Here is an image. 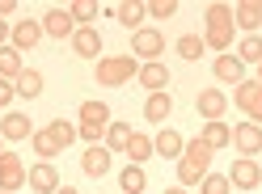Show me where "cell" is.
Wrapping results in <instances>:
<instances>
[{"instance_id":"cell-42","label":"cell","mask_w":262,"mask_h":194,"mask_svg":"<svg viewBox=\"0 0 262 194\" xmlns=\"http://www.w3.org/2000/svg\"><path fill=\"white\" fill-rule=\"evenodd\" d=\"M0 152H5V135H0Z\"/></svg>"},{"instance_id":"cell-27","label":"cell","mask_w":262,"mask_h":194,"mask_svg":"<svg viewBox=\"0 0 262 194\" xmlns=\"http://www.w3.org/2000/svg\"><path fill=\"white\" fill-rule=\"evenodd\" d=\"M241 63H254V68H258V63H262V34H245L241 42H237V51H233Z\"/></svg>"},{"instance_id":"cell-30","label":"cell","mask_w":262,"mask_h":194,"mask_svg":"<svg viewBox=\"0 0 262 194\" xmlns=\"http://www.w3.org/2000/svg\"><path fill=\"white\" fill-rule=\"evenodd\" d=\"M207 51V42H203V34H182V38H178V55H182L186 63H194V59H199Z\"/></svg>"},{"instance_id":"cell-40","label":"cell","mask_w":262,"mask_h":194,"mask_svg":"<svg viewBox=\"0 0 262 194\" xmlns=\"http://www.w3.org/2000/svg\"><path fill=\"white\" fill-rule=\"evenodd\" d=\"M165 194H190V190H182V186H169V190H165Z\"/></svg>"},{"instance_id":"cell-22","label":"cell","mask_w":262,"mask_h":194,"mask_svg":"<svg viewBox=\"0 0 262 194\" xmlns=\"http://www.w3.org/2000/svg\"><path fill=\"white\" fill-rule=\"evenodd\" d=\"M199 139L207 143L211 152H220V148H228V143H233V127H228V123H203Z\"/></svg>"},{"instance_id":"cell-10","label":"cell","mask_w":262,"mask_h":194,"mask_svg":"<svg viewBox=\"0 0 262 194\" xmlns=\"http://www.w3.org/2000/svg\"><path fill=\"white\" fill-rule=\"evenodd\" d=\"M42 38H47L42 34V21H17V26H13V34H9V46H17V51L26 55V51H34Z\"/></svg>"},{"instance_id":"cell-28","label":"cell","mask_w":262,"mask_h":194,"mask_svg":"<svg viewBox=\"0 0 262 194\" xmlns=\"http://www.w3.org/2000/svg\"><path fill=\"white\" fill-rule=\"evenodd\" d=\"M119 186H123V194H140L144 186H148V173H144V165H127V169L119 173Z\"/></svg>"},{"instance_id":"cell-37","label":"cell","mask_w":262,"mask_h":194,"mask_svg":"<svg viewBox=\"0 0 262 194\" xmlns=\"http://www.w3.org/2000/svg\"><path fill=\"white\" fill-rule=\"evenodd\" d=\"M17 13V0H0V17H13Z\"/></svg>"},{"instance_id":"cell-3","label":"cell","mask_w":262,"mask_h":194,"mask_svg":"<svg viewBox=\"0 0 262 194\" xmlns=\"http://www.w3.org/2000/svg\"><path fill=\"white\" fill-rule=\"evenodd\" d=\"M93 76L102 89H123V85H131V76H140V59L136 55H102Z\"/></svg>"},{"instance_id":"cell-31","label":"cell","mask_w":262,"mask_h":194,"mask_svg":"<svg viewBox=\"0 0 262 194\" xmlns=\"http://www.w3.org/2000/svg\"><path fill=\"white\" fill-rule=\"evenodd\" d=\"M47 131L55 135V143H59V148H72V143L80 139V131H76L72 123H63V118H55V123H47Z\"/></svg>"},{"instance_id":"cell-12","label":"cell","mask_w":262,"mask_h":194,"mask_svg":"<svg viewBox=\"0 0 262 194\" xmlns=\"http://www.w3.org/2000/svg\"><path fill=\"white\" fill-rule=\"evenodd\" d=\"M233 143L241 156H258L262 152V127L258 123H237L233 127Z\"/></svg>"},{"instance_id":"cell-23","label":"cell","mask_w":262,"mask_h":194,"mask_svg":"<svg viewBox=\"0 0 262 194\" xmlns=\"http://www.w3.org/2000/svg\"><path fill=\"white\" fill-rule=\"evenodd\" d=\"M42 85H47V80H42V72L38 68H26L17 80H13V89H17V97H26V102H34V97L42 93Z\"/></svg>"},{"instance_id":"cell-43","label":"cell","mask_w":262,"mask_h":194,"mask_svg":"<svg viewBox=\"0 0 262 194\" xmlns=\"http://www.w3.org/2000/svg\"><path fill=\"white\" fill-rule=\"evenodd\" d=\"M0 194H5V190H0Z\"/></svg>"},{"instance_id":"cell-41","label":"cell","mask_w":262,"mask_h":194,"mask_svg":"<svg viewBox=\"0 0 262 194\" xmlns=\"http://www.w3.org/2000/svg\"><path fill=\"white\" fill-rule=\"evenodd\" d=\"M254 80H258V85H262V63H258V76H254Z\"/></svg>"},{"instance_id":"cell-26","label":"cell","mask_w":262,"mask_h":194,"mask_svg":"<svg viewBox=\"0 0 262 194\" xmlns=\"http://www.w3.org/2000/svg\"><path fill=\"white\" fill-rule=\"evenodd\" d=\"M123 156H131V165H144V160L152 156V139L144 135V131H131V139H127V152Z\"/></svg>"},{"instance_id":"cell-14","label":"cell","mask_w":262,"mask_h":194,"mask_svg":"<svg viewBox=\"0 0 262 194\" xmlns=\"http://www.w3.org/2000/svg\"><path fill=\"white\" fill-rule=\"evenodd\" d=\"M186 148V139L173 131V127H161V131L152 135V156H165V160H178Z\"/></svg>"},{"instance_id":"cell-5","label":"cell","mask_w":262,"mask_h":194,"mask_svg":"<svg viewBox=\"0 0 262 194\" xmlns=\"http://www.w3.org/2000/svg\"><path fill=\"white\" fill-rule=\"evenodd\" d=\"M233 106H237L250 123H258V127H262V85H258L254 76H245L241 85L233 89Z\"/></svg>"},{"instance_id":"cell-6","label":"cell","mask_w":262,"mask_h":194,"mask_svg":"<svg viewBox=\"0 0 262 194\" xmlns=\"http://www.w3.org/2000/svg\"><path fill=\"white\" fill-rule=\"evenodd\" d=\"M131 55L144 59V63H157V55H165V34L152 30V26H140L131 34Z\"/></svg>"},{"instance_id":"cell-18","label":"cell","mask_w":262,"mask_h":194,"mask_svg":"<svg viewBox=\"0 0 262 194\" xmlns=\"http://www.w3.org/2000/svg\"><path fill=\"white\" fill-rule=\"evenodd\" d=\"M233 21H237V30H245V34H258V26H262V0H241V5L233 9Z\"/></svg>"},{"instance_id":"cell-9","label":"cell","mask_w":262,"mask_h":194,"mask_svg":"<svg viewBox=\"0 0 262 194\" xmlns=\"http://www.w3.org/2000/svg\"><path fill=\"white\" fill-rule=\"evenodd\" d=\"M26 186L34 190V194H55L63 182H59V169L51 165V160H38V165L30 169V182H26Z\"/></svg>"},{"instance_id":"cell-29","label":"cell","mask_w":262,"mask_h":194,"mask_svg":"<svg viewBox=\"0 0 262 194\" xmlns=\"http://www.w3.org/2000/svg\"><path fill=\"white\" fill-rule=\"evenodd\" d=\"M30 143H34V152L42 156V160H55L63 148H59V143H55V135L51 131H47V127H42V131H34V135H30Z\"/></svg>"},{"instance_id":"cell-11","label":"cell","mask_w":262,"mask_h":194,"mask_svg":"<svg viewBox=\"0 0 262 194\" xmlns=\"http://www.w3.org/2000/svg\"><path fill=\"white\" fill-rule=\"evenodd\" d=\"M110 148L106 143H89L85 148V156H80V173H89V177H106L110 173Z\"/></svg>"},{"instance_id":"cell-35","label":"cell","mask_w":262,"mask_h":194,"mask_svg":"<svg viewBox=\"0 0 262 194\" xmlns=\"http://www.w3.org/2000/svg\"><path fill=\"white\" fill-rule=\"evenodd\" d=\"M173 13H178V0H148V17L165 21V17H173Z\"/></svg>"},{"instance_id":"cell-21","label":"cell","mask_w":262,"mask_h":194,"mask_svg":"<svg viewBox=\"0 0 262 194\" xmlns=\"http://www.w3.org/2000/svg\"><path fill=\"white\" fill-rule=\"evenodd\" d=\"M169 114H173V97H169V93H148V102H144V118L165 127Z\"/></svg>"},{"instance_id":"cell-13","label":"cell","mask_w":262,"mask_h":194,"mask_svg":"<svg viewBox=\"0 0 262 194\" xmlns=\"http://www.w3.org/2000/svg\"><path fill=\"white\" fill-rule=\"evenodd\" d=\"M72 51H76L80 59H97V55H102V34H97V26H76Z\"/></svg>"},{"instance_id":"cell-34","label":"cell","mask_w":262,"mask_h":194,"mask_svg":"<svg viewBox=\"0 0 262 194\" xmlns=\"http://www.w3.org/2000/svg\"><path fill=\"white\" fill-rule=\"evenodd\" d=\"M233 186H228V177L224 173H207L203 182H199V194H228Z\"/></svg>"},{"instance_id":"cell-16","label":"cell","mask_w":262,"mask_h":194,"mask_svg":"<svg viewBox=\"0 0 262 194\" xmlns=\"http://www.w3.org/2000/svg\"><path fill=\"white\" fill-rule=\"evenodd\" d=\"M194 106H199V114H203L207 123H220L224 110H228V97H224L220 89H199V102H194Z\"/></svg>"},{"instance_id":"cell-32","label":"cell","mask_w":262,"mask_h":194,"mask_svg":"<svg viewBox=\"0 0 262 194\" xmlns=\"http://www.w3.org/2000/svg\"><path fill=\"white\" fill-rule=\"evenodd\" d=\"M127 139H131V127L127 123H110L106 127V148L110 152H127Z\"/></svg>"},{"instance_id":"cell-7","label":"cell","mask_w":262,"mask_h":194,"mask_svg":"<svg viewBox=\"0 0 262 194\" xmlns=\"http://www.w3.org/2000/svg\"><path fill=\"white\" fill-rule=\"evenodd\" d=\"M224 177H228V186H233V190H258L262 186V165H258L254 156H237L233 169H228Z\"/></svg>"},{"instance_id":"cell-19","label":"cell","mask_w":262,"mask_h":194,"mask_svg":"<svg viewBox=\"0 0 262 194\" xmlns=\"http://www.w3.org/2000/svg\"><path fill=\"white\" fill-rule=\"evenodd\" d=\"M211 72H216V80H224V85H241L245 80V63L237 55H216V63H211Z\"/></svg>"},{"instance_id":"cell-36","label":"cell","mask_w":262,"mask_h":194,"mask_svg":"<svg viewBox=\"0 0 262 194\" xmlns=\"http://www.w3.org/2000/svg\"><path fill=\"white\" fill-rule=\"evenodd\" d=\"M17 97V89H13V80H5L0 76V110H9V102Z\"/></svg>"},{"instance_id":"cell-33","label":"cell","mask_w":262,"mask_h":194,"mask_svg":"<svg viewBox=\"0 0 262 194\" xmlns=\"http://www.w3.org/2000/svg\"><path fill=\"white\" fill-rule=\"evenodd\" d=\"M68 13H72L76 26H89L97 17V5H93V0H76V5H68Z\"/></svg>"},{"instance_id":"cell-17","label":"cell","mask_w":262,"mask_h":194,"mask_svg":"<svg viewBox=\"0 0 262 194\" xmlns=\"http://www.w3.org/2000/svg\"><path fill=\"white\" fill-rule=\"evenodd\" d=\"M136 80H140L148 93H165V89H169V68H165L161 59H157V63H140V76H136Z\"/></svg>"},{"instance_id":"cell-1","label":"cell","mask_w":262,"mask_h":194,"mask_svg":"<svg viewBox=\"0 0 262 194\" xmlns=\"http://www.w3.org/2000/svg\"><path fill=\"white\" fill-rule=\"evenodd\" d=\"M233 30H237V21H233V5L211 0L207 13H203V42H207V51L228 55V51H233Z\"/></svg>"},{"instance_id":"cell-8","label":"cell","mask_w":262,"mask_h":194,"mask_svg":"<svg viewBox=\"0 0 262 194\" xmlns=\"http://www.w3.org/2000/svg\"><path fill=\"white\" fill-rule=\"evenodd\" d=\"M30 182V169H26V160L17 152H0V190L13 194V190H21Z\"/></svg>"},{"instance_id":"cell-24","label":"cell","mask_w":262,"mask_h":194,"mask_svg":"<svg viewBox=\"0 0 262 194\" xmlns=\"http://www.w3.org/2000/svg\"><path fill=\"white\" fill-rule=\"evenodd\" d=\"M114 17H119V26H136L140 30V21L148 17V5H144V0H131V5H114Z\"/></svg>"},{"instance_id":"cell-2","label":"cell","mask_w":262,"mask_h":194,"mask_svg":"<svg viewBox=\"0 0 262 194\" xmlns=\"http://www.w3.org/2000/svg\"><path fill=\"white\" fill-rule=\"evenodd\" d=\"M211 156H216V152H211L199 135L186 139L182 156H178V186H182V190H186V186H199L203 177L211 173Z\"/></svg>"},{"instance_id":"cell-4","label":"cell","mask_w":262,"mask_h":194,"mask_svg":"<svg viewBox=\"0 0 262 194\" xmlns=\"http://www.w3.org/2000/svg\"><path fill=\"white\" fill-rule=\"evenodd\" d=\"M106 127H110V106L106 102H80V123H76L80 139L85 143H102Z\"/></svg>"},{"instance_id":"cell-25","label":"cell","mask_w":262,"mask_h":194,"mask_svg":"<svg viewBox=\"0 0 262 194\" xmlns=\"http://www.w3.org/2000/svg\"><path fill=\"white\" fill-rule=\"evenodd\" d=\"M21 72H26L21 51H17V46H0V76H5V80H17Z\"/></svg>"},{"instance_id":"cell-20","label":"cell","mask_w":262,"mask_h":194,"mask_svg":"<svg viewBox=\"0 0 262 194\" xmlns=\"http://www.w3.org/2000/svg\"><path fill=\"white\" fill-rule=\"evenodd\" d=\"M0 135H5V139H30V135H34L30 114H21V110H9V114L0 118Z\"/></svg>"},{"instance_id":"cell-39","label":"cell","mask_w":262,"mask_h":194,"mask_svg":"<svg viewBox=\"0 0 262 194\" xmlns=\"http://www.w3.org/2000/svg\"><path fill=\"white\" fill-rule=\"evenodd\" d=\"M55 194H80V190H72V186H59V190H55Z\"/></svg>"},{"instance_id":"cell-15","label":"cell","mask_w":262,"mask_h":194,"mask_svg":"<svg viewBox=\"0 0 262 194\" xmlns=\"http://www.w3.org/2000/svg\"><path fill=\"white\" fill-rule=\"evenodd\" d=\"M42 34H47V38H72V34H76L72 13H68V9H51V13L42 17Z\"/></svg>"},{"instance_id":"cell-38","label":"cell","mask_w":262,"mask_h":194,"mask_svg":"<svg viewBox=\"0 0 262 194\" xmlns=\"http://www.w3.org/2000/svg\"><path fill=\"white\" fill-rule=\"evenodd\" d=\"M9 34H13V26H9V21H0V46H9Z\"/></svg>"}]
</instances>
